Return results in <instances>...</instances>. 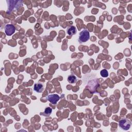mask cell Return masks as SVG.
I'll return each instance as SVG.
<instances>
[{"label":"cell","instance_id":"cell-1","mask_svg":"<svg viewBox=\"0 0 132 132\" xmlns=\"http://www.w3.org/2000/svg\"><path fill=\"white\" fill-rule=\"evenodd\" d=\"M9 3L8 9L7 11L8 13H10L12 11L19 9V7L22 6V2L21 1H7Z\"/></svg>","mask_w":132,"mask_h":132},{"label":"cell","instance_id":"cell-2","mask_svg":"<svg viewBox=\"0 0 132 132\" xmlns=\"http://www.w3.org/2000/svg\"><path fill=\"white\" fill-rule=\"evenodd\" d=\"M131 121L127 119H122L119 122V127L124 130H127L129 129L131 126Z\"/></svg>","mask_w":132,"mask_h":132},{"label":"cell","instance_id":"cell-3","mask_svg":"<svg viewBox=\"0 0 132 132\" xmlns=\"http://www.w3.org/2000/svg\"><path fill=\"white\" fill-rule=\"evenodd\" d=\"M89 38L90 34L89 31L87 29H84L79 33L78 40L80 43L86 42L89 39Z\"/></svg>","mask_w":132,"mask_h":132},{"label":"cell","instance_id":"cell-4","mask_svg":"<svg viewBox=\"0 0 132 132\" xmlns=\"http://www.w3.org/2000/svg\"><path fill=\"white\" fill-rule=\"evenodd\" d=\"M15 28L12 24H7L5 26V32L7 36H10L14 33Z\"/></svg>","mask_w":132,"mask_h":132},{"label":"cell","instance_id":"cell-5","mask_svg":"<svg viewBox=\"0 0 132 132\" xmlns=\"http://www.w3.org/2000/svg\"><path fill=\"white\" fill-rule=\"evenodd\" d=\"M59 96L56 94H50L47 96V101H48L50 103H51L53 104H56L57 103V102L59 100Z\"/></svg>","mask_w":132,"mask_h":132},{"label":"cell","instance_id":"cell-6","mask_svg":"<svg viewBox=\"0 0 132 132\" xmlns=\"http://www.w3.org/2000/svg\"><path fill=\"white\" fill-rule=\"evenodd\" d=\"M44 89L43 85L41 83L35 84L34 85V90L36 92L38 93H41L43 91Z\"/></svg>","mask_w":132,"mask_h":132},{"label":"cell","instance_id":"cell-7","mask_svg":"<svg viewBox=\"0 0 132 132\" xmlns=\"http://www.w3.org/2000/svg\"><path fill=\"white\" fill-rule=\"evenodd\" d=\"M67 33L69 35L72 36L76 33V27L74 26H71L67 28Z\"/></svg>","mask_w":132,"mask_h":132},{"label":"cell","instance_id":"cell-8","mask_svg":"<svg viewBox=\"0 0 132 132\" xmlns=\"http://www.w3.org/2000/svg\"><path fill=\"white\" fill-rule=\"evenodd\" d=\"M68 81L71 84H74L77 81V78L75 76L73 75H70L68 76Z\"/></svg>","mask_w":132,"mask_h":132},{"label":"cell","instance_id":"cell-9","mask_svg":"<svg viewBox=\"0 0 132 132\" xmlns=\"http://www.w3.org/2000/svg\"><path fill=\"white\" fill-rule=\"evenodd\" d=\"M100 74L103 77H106L108 76V73L107 70L106 69H103L102 70L101 72H100Z\"/></svg>","mask_w":132,"mask_h":132},{"label":"cell","instance_id":"cell-10","mask_svg":"<svg viewBox=\"0 0 132 132\" xmlns=\"http://www.w3.org/2000/svg\"><path fill=\"white\" fill-rule=\"evenodd\" d=\"M52 111V109L51 108L47 107L44 110V113L46 115V116H48L51 114Z\"/></svg>","mask_w":132,"mask_h":132}]
</instances>
